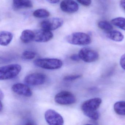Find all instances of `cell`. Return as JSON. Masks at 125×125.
I'll return each instance as SVG.
<instances>
[{"mask_svg":"<svg viewBox=\"0 0 125 125\" xmlns=\"http://www.w3.org/2000/svg\"><path fill=\"white\" fill-rule=\"evenodd\" d=\"M44 117L47 123L51 125H62L64 120L61 115L55 110H47L44 113Z\"/></svg>","mask_w":125,"mask_h":125,"instance_id":"cell-6","label":"cell"},{"mask_svg":"<svg viewBox=\"0 0 125 125\" xmlns=\"http://www.w3.org/2000/svg\"><path fill=\"white\" fill-rule=\"evenodd\" d=\"M11 89L13 92L20 95L29 97L32 96V92L28 85L23 83L14 84L12 86Z\"/></svg>","mask_w":125,"mask_h":125,"instance_id":"cell-11","label":"cell"},{"mask_svg":"<svg viewBox=\"0 0 125 125\" xmlns=\"http://www.w3.org/2000/svg\"><path fill=\"white\" fill-rule=\"evenodd\" d=\"M70 58L71 60L75 61H79L80 60L79 55L76 54L72 55L70 57Z\"/></svg>","mask_w":125,"mask_h":125,"instance_id":"cell-25","label":"cell"},{"mask_svg":"<svg viewBox=\"0 0 125 125\" xmlns=\"http://www.w3.org/2000/svg\"><path fill=\"white\" fill-rule=\"evenodd\" d=\"M107 36L111 40L117 42L122 41L124 38L123 35L121 32L115 30H112L108 32Z\"/></svg>","mask_w":125,"mask_h":125,"instance_id":"cell-16","label":"cell"},{"mask_svg":"<svg viewBox=\"0 0 125 125\" xmlns=\"http://www.w3.org/2000/svg\"><path fill=\"white\" fill-rule=\"evenodd\" d=\"M13 37V34L10 32L2 31L0 33V44L5 46H8L12 41Z\"/></svg>","mask_w":125,"mask_h":125,"instance_id":"cell-13","label":"cell"},{"mask_svg":"<svg viewBox=\"0 0 125 125\" xmlns=\"http://www.w3.org/2000/svg\"><path fill=\"white\" fill-rule=\"evenodd\" d=\"M66 41L73 45L85 46L91 43V38L88 34L81 32L73 33L67 36Z\"/></svg>","mask_w":125,"mask_h":125,"instance_id":"cell-4","label":"cell"},{"mask_svg":"<svg viewBox=\"0 0 125 125\" xmlns=\"http://www.w3.org/2000/svg\"><path fill=\"white\" fill-rule=\"evenodd\" d=\"M56 103L61 105H70L76 102V97L69 91H62L58 93L54 97Z\"/></svg>","mask_w":125,"mask_h":125,"instance_id":"cell-5","label":"cell"},{"mask_svg":"<svg viewBox=\"0 0 125 125\" xmlns=\"http://www.w3.org/2000/svg\"><path fill=\"white\" fill-rule=\"evenodd\" d=\"M61 9L62 11L73 13L79 10V5L73 0H63L60 5Z\"/></svg>","mask_w":125,"mask_h":125,"instance_id":"cell-12","label":"cell"},{"mask_svg":"<svg viewBox=\"0 0 125 125\" xmlns=\"http://www.w3.org/2000/svg\"><path fill=\"white\" fill-rule=\"evenodd\" d=\"M47 2L52 4H56L60 2V0H46Z\"/></svg>","mask_w":125,"mask_h":125,"instance_id":"cell-27","label":"cell"},{"mask_svg":"<svg viewBox=\"0 0 125 125\" xmlns=\"http://www.w3.org/2000/svg\"><path fill=\"white\" fill-rule=\"evenodd\" d=\"M81 5L85 6H88L91 3V0H76Z\"/></svg>","mask_w":125,"mask_h":125,"instance_id":"cell-23","label":"cell"},{"mask_svg":"<svg viewBox=\"0 0 125 125\" xmlns=\"http://www.w3.org/2000/svg\"><path fill=\"white\" fill-rule=\"evenodd\" d=\"M34 39L33 42L40 43L46 42L52 39L53 34L50 31L42 29L34 31Z\"/></svg>","mask_w":125,"mask_h":125,"instance_id":"cell-10","label":"cell"},{"mask_svg":"<svg viewBox=\"0 0 125 125\" xmlns=\"http://www.w3.org/2000/svg\"><path fill=\"white\" fill-rule=\"evenodd\" d=\"M80 77H81V75H79V74L68 75V76L65 77L63 79V80L64 81L69 82V81H72L75 80L77 79L80 78Z\"/></svg>","mask_w":125,"mask_h":125,"instance_id":"cell-22","label":"cell"},{"mask_svg":"<svg viewBox=\"0 0 125 125\" xmlns=\"http://www.w3.org/2000/svg\"><path fill=\"white\" fill-rule=\"evenodd\" d=\"M34 35V31L30 30H25L22 33L20 36V39L23 43H28L31 42H33Z\"/></svg>","mask_w":125,"mask_h":125,"instance_id":"cell-15","label":"cell"},{"mask_svg":"<svg viewBox=\"0 0 125 125\" xmlns=\"http://www.w3.org/2000/svg\"><path fill=\"white\" fill-rule=\"evenodd\" d=\"M78 55L80 60H82L86 62H95L99 58V54L98 52L88 47H84L81 49Z\"/></svg>","mask_w":125,"mask_h":125,"instance_id":"cell-7","label":"cell"},{"mask_svg":"<svg viewBox=\"0 0 125 125\" xmlns=\"http://www.w3.org/2000/svg\"><path fill=\"white\" fill-rule=\"evenodd\" d=\"M21 65L12 64L2 66L0 68V80H7L16 77L21 71Z\"/></svg>","mask_w":125,"mask_h":125,"instance_id":"cell-2","label":"cell"},{"mask_svg":"<svg viewBox=\"0 0 125 125\" xmlns=\"http://www.w3.org/2000/svg\"><path fill=\"white\" fill-rule=\"evenodd\" d=\"M98 26L101 30L108 32L112 30L113 29L112 25L106 21H100L98 23Z\"/></svg>","mask_w":125,"mask_h":125,"instance_id":"cell-20","label":"cell"},{"mask_svg":"<svg viewBox=\"0 0 125 125\" xmlns=\"http://www.w3.org/2000/svg\"><path fill=\"white\" fill-rule=\"evenodd\" d=\"M111 22L116 27L125 31V18L117 17L112 20Z\"/></svg>","mask_w":125,"mask_h":125,"instance_id":"cell-18","label":"cell"},{"mask_svg":"<svg viewBox=\"0 0 125 125\" xmlns=\"http://www.w3.org/2000/svg\"><path fill=\"white\" fill-rule=\"evenodd\" d=\"M63 21L59 18H52L44 20L41 23V26L42 29L47 30H54L62 26Z\"/></svg>","mask_w":125,"mask_h":125,"instance_id":"cell-9","label":"cell"},{"mask_svg":"<svg viewBox=\"0 0 125 125\" xmlns=\"http://www.w3.org/2000/svg\"><path fill=\"white\" fill-rule=\"evenodd\" d=\"M33 16L35 17L39 18H46L49 16V12L46 9H41L36 10L33 12Z\"/></svg>","mask_w":125,"mask_h":125,"instance_id":"cell-19","label":"cell"},{"mask_svg":"<svg viewBox=\"0 0 125 125\" xmlns=\"http://www.w3.org/2000/svg\"><path fill=\"white\" fill-rule=\"evenodd\" d=\"M120 63L122 68L125 70V54H124L121 57Z\"/></svg>","mask_w":125,"mask_h":125,"instance_id":"cell-24","label":"cell"},{"mask_svg":"<svg viewBox=\"0 0 125 125\" xmlns=\"http://www.w3.org/2000/svg\"><path fill=\"white\" fill-rule=\"evenodd\" d=\"M33 63L38 67L49 70L59 69L63 65L62 61L57 58H39L35 60Z\"/></svg>","mask_w":125,"mask_h":125,"instance_id":"cell-3","label":"cell"},{"mask_svg":"<svg viewBox=\"0 0 125 125\" xmlns=\"http://www.w3.org/2000/svg\"><path fill=\"white\" fill-rule=\"evenodd\" d=\"M36 53L30 51H25L22 53V58L26 60H31L34 59L35 57Z\"/></svg>","mask_w":125,"mask_h":125,"instance_id":"cell-21","label":"cell"},{"mask_svg":"<svg viewBox=\"0 0 125 125\" xmlns=\"http://www.w3.org/2000/svg\"><path fill=\"white\" fill-rule=\"evenodd\" d=\"M121 6L125 11V0H121L120 2Z\"/></svg>","mask_w":125,"mask_h":125,"instance_id":"cell-26","label":"cell"},{"mask_svg":"<svg viewBox=\"0 0 125 125\" xmlns=\"http://www.w3.org/2000/svg\"><path fill=\"white\" fill-rule=\"evenodd\" d=\"M13 6L17 9L29 8L33 7V4L30 0H13Z\"/></svg>","mask_w":125,"mask_h":125,"instance_id":"cell-14","label":"cell"},{"mask_svg":"<svg viewBox=\"0 0 125 125\" xmlns=\"http://www.w3.org/2000/svg\"><path fill=\"white\" fill-rule=\"evenodd\" d=\"M4 98V94H3V92L2 91V90H0V101H2V100Z\"/></svg>","mask_w":125,"mask_h":125,"instance_id":"cell-28","label":"cell"},{"mask_svg":"<svg viewBox=\"0 0 125 125\" xmlns=\"http://www.w3.org/2000/svg\"><path fill=\"white\" fill-rule=\"evenodd\" d=\"M3 108V104L2 103V101H0V112H2Z\"/></svg>","mask_w":125,"mask_h":125,"instance_id":"cell-29","label":"cell"},{"mask_svg":"<svg viewBox=\"0 0 125 125\" xmlns=\"http://www.w3.org/2000/svg\"><path fill=\"white\" fill-rule=\"evenodd\" d=\"M114 109L118 115H125V101H120L116 102L114 104Z\"/></svg>","mask_w":125,"mask_h":125,"instance_id":"cell-17","label":"cell"},{"mask_svg":"<svg viewBox=\"0 0 125 125\" xmlns=\"http://www.w3.org/2000/svg\"><path fill=\"white\" fill-rule=\"evenodd\" d=\"M102 102V99L99 98L88 99L83 103L81 109L85 115L92 120H96L100 116L97 110L101 105Z\"/></svg>","mask_w":125,"mask_h":125,"instance_id":"cell-1","label":"cell"},{"mask_svg":"<svg viewBox=\"0 0 125 125\" xmlns=\"http://www.w3.org/2000/svg\"><path fill=\"white\" fill-rule=\"evenodd\" d=\"M46 76L43 73H35L26 76L24 82L26 84L31 86H36L43 84L46 82Z\"/></svg>","mask_w":125,"mask_h":125,"instance_id":"cell-8","label":"cell"}]
</instances>
